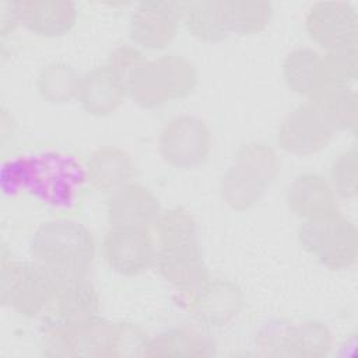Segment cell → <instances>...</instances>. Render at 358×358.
I'll return each instance as SVG.
<instances>
[{
  "mask_svg": "<svg viewBox=\"0 0 358 358\" xmlns=\"http://www.w3.org/2000/svg\"><path fill=\"white\" fill-rule=\"evenodd\" d=\"M96 252L92 232L73 220H49L32 234L29 253L57 282L85 278Z\"/></svg>",
  "mask_w": 358,
  "mask_h": 358,
  "instance_id": "1",
  "label": "cell"
},
{
  "mask_svg": "<svg viewBox=\"0 0 358 358\" xmlns=\"http://www.w3.org/2000/svg\"><path fill=\"white\" fill-rule=\"evenodd\" d=\"M280 165V157L271 145L262 141L242 144L220 179L222 201L235 211L252 208L278 176Z\"/></svg>",
  "mask_w": 358,
  "mask_h": 358,
  "instance_id": "2",
  "label": "cell"
},
{
  "mask_svg": "<svg viewBox=\"0 0 358 358\" xmlns=\"http://www.w3.org/2000/svg\"><path fill=\"white\" fill-rule=\"evenodd\" d=\"M199 83L194 64L178 55L145 59L126 78L124 91L136 105L152 109L190 95Z\"/></svg>",
  "mask_w": 358,
  "mask_h": 358,
  "instance_id": "3",
  "label": "cell"
},
{
  "mask_svg": "<svg viewBox=\"0 0 358 358\" xmlns=\"http://www.w3.org/2000/svg\"><path fill=\"white\" fill-rule=\"evenodd\" d=\"M85 178L84 169L64 155H32L3 166V189H29L53 204H66Z\"/></svg>",
  "mask_w": 358,
  "mask_h": 358,
  "instance_id": "4",
  "label": "cell"
},
{
  "mask_svg": "<svg viewBox=\"0 0 358 358\" xmlns=\"http://www.w3.org/2000/svg\"><path fill=\"white\" fill-rule=\"evenodd\" d=\"M59 288V282L34 260H3L1 263L0 301L20 316L45 315Z\"/></svg>",
  "mask_w": 358,
  "mask_h": 358,
  "instance_id": "5",
  "label": "cell"
},
{
  "mask_svg": "<svg viewBox=\"0 0 358 358\" xmlns=\"http://www.w3.org/2000/svg\"><path fill=\"white\" fill-rule=\"evenodd\" d=\"M298 239L301 246L329 270L343 271L357 262L358 231L343 214L320 221H303Z\"/></svg>",
  "mask_w": 358,
  "mask_h": 358,
  "instance_id": "6",
  "label": "cell"
},
{
  "mask_svg": "<svg viewBox=\"0 0 358 358\" xmlns=\"http://www.w3.org/2000/svg\"><path fill=\"white\" fill-rule=\"evenodd\" d=\"M213 136L204 119L183 113L165 122L158 136V151L165 164L176 169H193L206 162Z\"/></svg>",
  "mask_w": 358,
  "mask_h": 358,
  "instance_id": "7",
  "label": "cell"
},
{
  "mask_svg": "<svg viewBox=\"0 0 358 358\" xmlns=\"http://www.w3.org/2000/svg\"><path fill=\"white\" fill-rule=\"evenodd\" d=\"M101 299L90 277L60 285L43 319L46 336L74 333L99 317Z\"/></svg>",
  "mask_w": 358,
  "mask_h": 358,
  "instance_id": "8",
  "label": "cell"
},
{
  "mask_svg": "<svg viewBox=\"0 0 358 358\" xmlns=\"http://www.w3.org/2000/svg\"><path fill=\"white\" fill-rule=\"evenodd\" d=\"M336 133L326 113L316 103L306 101L285 115L277 141L289 154L310 155L326 148Z\"/></svg>",
  "mask_w": 358,
  "mask_h": 358,
  "instance_id": "9",
  "label": "cell"
},
{
  "mask_svg": "<svg viewBox=\"0 0 358 358\" xmlns=\"http://www.w3.org/2000/svg\"><path fill=\"white\" fill-rule=\"evenodd\" d=\"M257 343L266 350V354L274 357L322 358L326 357L333 347V334L330 329L319 320H303L264 329Z\"/></svg>",
  "mask_w": 358,
  "mask_h": 358,
  "instance_id": "10",
  "label": "cell"
},
{
  "mask_svg": "<svg viewBox=\"0 0 358 358\" xmlns=\"http://www.w3.org/2000/svg\"><path fill=\"white\" fill-rule=\"evenodd\" d=\"M305 29L324 52L358 46V15L350 1L324 0L312 4L305 14Z\"/></svg>",
  "mask_w": 358,
  "mask_h": 358,
  "instance_id": "11",
  "label": "cell"
},
{
  "mask_svg": "<svg viewBox=\"0 0 358 358\" xmlns=\"http://www.w3.org/2000/svg\"><path fill=\"white\" fill-rule=\"evenodd\" d=\"M101 253L112 271L133 277L154 266L157 248L150 229L109 227L102 239Z\"/></svg>",
  "mask_w": 358,
  "mask_h": 358,
  "instance_id": "12",
  "label": "cell"
},
{
  "mask_svg": "<svg viewBox=\"0 0 358 358\" xmlns=\"http://www.w3.org/2000/svg\"><path fill=\"white\" fill-rule=\"evenodd\" d=\"M190 315L206 327H224L243 309L242 288L228 278H208L194 291L186 292Z\"/></svg>",
  "mask_w": 358,
  "mask_h": 358,
  "instance_id": "13",
  "label": "cell"
},
{
  "mask_svg": "<svg viewBox=\"0 0 358 358\" xmlns=\"http://www.w3.org/2000/svg\"><path fill=\"white\" fill-rule=\"evenodd\" d=\"M180 1H141L129 18L130 41L147 50H161L176 36L182 18Z\"/></svg>",
  "mask_w": 358,
  "mask_h": 358,
  "instance_id": "14",
  "label": "cell"
},
{
  "mask_svg": "<svg viewBox=\"0 0 358 358\" xmlns=\"http://www.w3.org/2000/svg\"><path fill=\"white\" fill-rule=\"evenodd\" d=\"M288 210L303 221H320L341 214L338 196L327 178L306 172L295 176L285 189Z\"/></svg>",
  "mask_w": 358,
  "mask_h": 358,
  "instance_id": "15",
  "label": "cell"
},
{
  "mask_svg": "<svg viewBox=\"0 0 358 358\" xmlns=\"http://www.w3.org/2000/svg\"><path fill=\"white\" fill-rule=\"evenodd\" d=\"M161 211V203L154 192L133 180L110 192L105 203L109 227L150 229Z\"/></svg>",
  "mask_w": 358,
  "mask_h": 358,
  "instance_id": "16",
  "label": "cell"
},
{
  "mask_svg": "<svg viewBox=\"0 0 358 358\" xmlns=\"http://www.w3.org/2000/svg\"><path fill=\"white\" fill-rule=\"evenodd\" d=\"M154 266L168 284L183 294L194 291L210 278L199 241L157 249Z\"/></svg>",
  "mask_w": 358,
  "mask_h": 358,
  "instance_id": "17",
  "label": "cell"
},
{
  "mask_svg": "<svg viewBox=\"0 0 358 358\" xmlns=\"http://www.w3.org/2000/svg\"><path fill=\"white\" fill-rule=\"evenodd\" d=\"M126 96L122 81L106 66H98L81 76L77 101L91 116L105 117L115 113Z\"/></svg>",
  "mask_w": 358,
  "mask_h": 358,
  "instance_id": "18",
  "label": "cell"
},
{
  "mask_svg": "<svg viewBox=\"0 0 358 358\" xmlns=\"http://www.w3.org/2000/svg\"><path fill=\"white\" fill-rule=\"evenodd\" d=\"M85 179L102 193H110L131 182L134 164L127 151L117 145H101L85 159Z\"/></svg>",
  "mask_w": 358,
  "mask_h": 358,
  "instance_id": "19",
  "label": "cell"
},
{
  "mask_svg": "<svg viewBox=\"0 0 358 358\" xmlns=\"http://www.w3.org/2000/svg\"><path fill=\"white\" fill-rule=\"evenodd\" d=\"M77 17V6L70 0L22 1V25L38 36H63L73 29Z\"/></svg>",
  "mask_w": 358,
  "mask_h": 358,
  "instance_id": "20",
  "label": "cell"
},
{
  "mask_svg": "<svg viewBox=\"0 0 358 358\" xmlns=\"http://www.w3.org/2000/svg\"><path fill=\"white\" fill-rule=\"evenodd\" d=\"M215 354V343L201 330L193 327H171L148 336L143 357L200 358Z\"/></svg>",
  "mask_w": 358,
  "mask_h": 358,
  "instance_id": "21",
  "label": "cell"
},
{
  "mask_svg": "<svg viewBox=\"0 0 358 358\" xmlns=\"http://www.w3.org/2000/svg\"><path fill=\"white\" fill-rule=\"evenodd\" d=\"M180 21L194 38L208 43L221 42L232 34L227 0L185 1Z\"/></svg>",
  "mask_w": 358,
  "mask_h": 358,
  "instance_id": "22",
  "label": "cell"
},
{
  "mask_svg": "<svg viewBox=\"0 0 358 358\" xmlns=\"http://www.w3.org/2000/svg\"><path fill=\"white\" fill-rule=\"evenodd\" d=\"M282 78L292 92L310 99L322 85V53L308 46L292 49L284 57Z\"/></svg>",
  "mask_w": 358,
  "mask_h": 358,
  "instance_id": "23",
  "label": "cell"
},
{
  "mask_svg": "<svg viewBox=\"0 0 358 358\" xmlns=\"http://www.w3.org/2000/svg\"><path fill=\"white\" fill-rule=\"evenodd\" d=\"M81 76L66 62H50L45 64L35 80L39 96L49 103H67L77 99Z\"/></svg>",
  "mask_w": 358,
  "mask_h": 358,
  "instance_id": "24",
  "label": "cell"
},
{
  "mask_svg": "<svg viewBox=\"0 0 358 358\" xmlns=\"http://www.w3.org/2000/svg\"><path fill=\"white\" fill-rule=\"evenodd\" d=\"M150 232L157 249L199 241L197 221L193 214L183 207L162 210L151 225Z\"/></svg>",
  "mask_w": 358,
  "mask_h": 358,
  "instance_id": "25",
  "label": "cell"
},
{
  "mask_svg": "<svg viewBox=\"0 0 358 358\" xmlns=\"http://www.w3.org/2000/svg\"><path fill=\"white\" fill-rule=\"evenodd\" d=\"M329 117L336 131H355L358 122V98L352 87H327L308 99Z\"/></svg>",
  "mask_w": 358,
  "mask_h": 358,
  "instance_id": "26",
  "label": "cell"
},
{
  "mask_svg": "<svg viewBox=\"0 0 358 358\" xmlns=\"http://www.w3.org/2000/svg\"><path fill=\"white\" fill-rule=\"evenodd\" d=\"M231 32L256 35L264 31L273 20L274 7L264 0H227Z\"/></svg>",
  "mask_w": 358,
  "mask_h": 358,
  "instance_id": "27",
  "label": "cell"
},
{
  "mask_svg": "<svg viewBox=\"0 0 358 358\" xmlns=\"http://www.w3.org/2000/svg\"><path fill=\"white\" fill-rule=\"evenodd\" d=\"M357 77L358 46L326 50L322 53V85L316 94L327 87H351Z\"/></svg>",
  "mask_w": 358,
  "mask_h": 358,
  "instance_id": "28",
  "label": "cell"
},
{
  "mask_svg": "<svg viewBox=\"0 0 358 358\" xmlns=\"http://www.w3.org/2000/svg\"><path fill=\"white\" fill-rule=\"evenodd\" d=\"M331 187L343 199H355L358 194V152L357 147L341 152L330 166Z\"/></svg>",
  "mask_w": 358,
  "mask_h": 358,
  "instance_id": "29",
  "label": "cell"
},
{
  "mask_svg": "<svg viewBox=\"0 0 358 358\" xmlns=\"http://www.w3.org/2000/svg\"><path fill=\"white\" fill-rule=\"evenodd\" d=\"M144 60V55L136 46L122 45L110 52L105 64L115 73V76L122 81L124 87L126 78Z\"/></svg>",
  "mask_w": 358,
  "mask_h": 358,
  "instance_id": "30",
  "label": "cell"
},
{
  "mask_svg": "<svg viewBox=\"0 0 358 358\" xmlns=\"http://www.w3.org/2000/svg\"><path fill=\"white\" fill-rule=\"evenodd\" d=\"M22 24V1L0 0V34L7 36Z\"/></svg>",
  "mask_w": 358,
  "mask_h": 358,
  "instance_id": "31",
  "label": "cell"
}]
</instances>
